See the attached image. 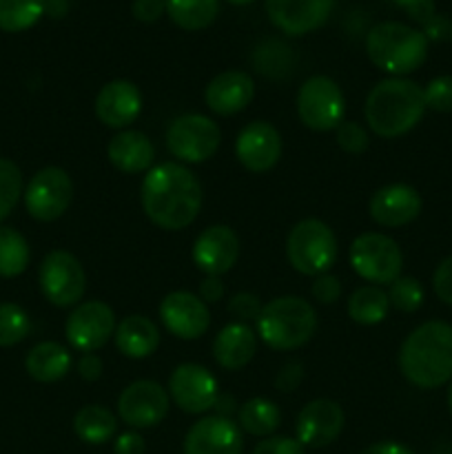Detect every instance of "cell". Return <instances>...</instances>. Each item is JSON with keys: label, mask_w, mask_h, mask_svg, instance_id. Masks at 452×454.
<instances>
[{"label": "cell", "mask_w": 452, "mask_h": 454, "mask_svg": "<svg viewBox=\"0 0 452 454\" xmlns=\"http://www.w3.org/2000/svg\"><path fill=\"white\" fill-rule=\"evenodd\" d=\"M202 200V184L184 164H158L142 182V208L162 231H182L193 224Z\"/></svg>", "instance_id": "obj_1"}, {"label": "cell", "mask_w": 452, "mask_h": 454, "mask_svg": "<svg viewBox=\"0 0 452 454\" xmlns=\"http://www.w3.org/2000/svg\"><path fill=\"white\" fill-rule=\"evenodd\" d=\"M399 371L421 390H434L452 380V326L441 319L417 326L399 348Z\"/></svg>", "instance_id": "obj_2"}, {"label": "cell", "mask_w": 452, "mask_h": 454, "mask_svg": "<svg viewBox=\"0 0 452 454\" xmlns=\"http://www.w3.org/2000/svg\"><path fill=\"white\" fill-rule=\"evenodd\" d=\"M425 114L424 89L406 78L381 80L368 93L363 115L375 136L399 137L415 129Z\"/></svg>", "instance_id": "obj_3"}, {"label": "cell", "mask_w": 452, "mask_h": 454, "mask_svg": "<svg viewBox=\"0 0 452 454\" xmlns=\"http://www.w3.org/2000/svg\"><path fill=\"white\" fill-rule=\"evenodd\" d=\"M366 53L377 69L399 78L424 65L428 58V38L424 31L403 22H379L368 31Z\"/></svg>", "instance_id": "obj_4"}, {"label": "cell", "mask_w": 452, "mask_h": 454, "mask_svg": "<svg viewBox=\"0 0 452 454\" xmlns=\"http://www.w3.org/2000/svg\"><path fill=\"white\" fill-rule=\"evenodd\" d=\"M317 331V315L310 301L295 295L275 297L257 317V335L273 350H295Z\"/></svg>", "instance_id": "obj_5"}, {"label": "cell", "mask_w": 452, "mask_h": 454, "mask_svg": "<svg viewBox=\"0 0 452 454\" xmlns=\"http://www.w3.org/2000/svg\"><path fill=\"white\" fill-rule=\"evenodd\" d=\"M286 255L292 269L301 275H323L337 260L335 233L331 226L315 217L297 222L288 233Z\"/></svg>", "instance_id": "obj_6"}, {"label": "cell", "mask_w": 452, "mask_h": 454, "mask_svg": "<svg viewBox=\"0 0 452 454\" xmlns=\"http://www.w3.org/2000/svg\"><path fill=\"white\" fill-rule=\"evenodd\" d=\"M350 266L366 282L381 286L401 278L403 253L393 238L384 233H362L350 247Z\"/></svg>", "instance_id": "obj_7"}, {"label": "cell", "mask_w": 452, "mask_h": 454, "mask_svg": "<svg viewBox=\"0 0 452 454\" xmlns=\"http://www.w3.org/2000/svg\"><path fill=\"white\" fill-rule=\"evenodd\" d=\"M346 100L339 84L328 75H313L297 93V115L310 131H332L344 122Z\"/></svg>", "instance_id": "obj_8"}, {"label": "cell", "mask_w": 452, "mask_h": 454, "mask_svg": "<svg viewBox=\"0 0 452 454\" xmlns=\"http://www.w3.org/2000/svg\"><path fill=\"white\" fill-rule=\"evenodd\" d=\"M38 279L43 295L58 309L75 306L87 291V273L69 251H51L44 255Z\"/></svg>", "instance_id": "obj_9"}, {"label": "cell", "mask_w": 452, "mask_h": 454, "mask_svg": "<svg viewBox=\"0 0 452 454\" xmlns=\"http://www.w3.org/2000/svg\"><path fill=\"white\" fill-rule=\"evenodd\" d=\"M222 131L211 118L199 114L180 115L167 131V146L177 160L189 164L207 162L220 149Z\"/></svg>", "instance_id": "obj_10"}, {"label": "cell", "mask_w": 452, "mask_h": 454, "mask_svg": "<svg viewBox=\"0 0 452 454\" xmlns=\"http://www.w3.org/2000/svg\"><path fill=\"white\" fill-rule=\"evenodd\" d=\"M25 207L34 220L53 222L65 215L74 198V182L60 167H44L25 189Z\"/></svg>", "instance_id": "obj_11"}, {"label": "cell", "mask_w": 452, "mask_h": 454, "mask_svg": "<svg viewBox=\"0 0 452 454\" xmlns=\"http://www.w3.org/2000/svg\"><path fill=\"white\" fill-rule=\"evenodd\" d=\"M115 313L105 301H82L71 310L65 324V335L71 348L80 353H96L113 337Z\"/></svg>", "instance_id": "obj_12"}, {"label": "cell", "mask_w": 452, "mask_h": 454, "mask_svg": "<svg viewBox=\"0 0 452 454\" xmlns=\"http://www.w3.org/2000/svg\"><path fill=\"white\" fill-rule=\"evenodd\" d=\"M171 397L167 390L151 380L129 384L118 397V415L131 428H153L167 417Z\"/></svg>", "instance_id": "obj_13"}, {"label": "cell", "mask_w": 452, "mask_h": 454, "mask_svg": "<svg viewBox=\"0 0 452 454\" xmlns=\"http://www.w3.org/2000/svg\"><path fill=\"white\" fill-rule=\"evenodd\" d=\"M217 395L215 377L199 364H180L168 377V397L189 415H202L215 408Z\"/></svg>", "instance_id": "obj_14"}, {"label": "cell", "mask_w": 452, "mask_h": 454, "mask_svg": "<svg viewBox=\"0 0 452 454\" xmlns=\"http://www.w3.org/2000/svg\"><path fill=\"white\" fill-rule=\"evenodd\" d=\"M160 319L180 340H199L211 326L208 304L189 291L168 293L160 304Z\"/></svg>", "instance_id": "obj_15"}, {"label": "cell", "mask_w": 452, "mask_h": 454, "mask_svg": "<svg viewBox=\"0 0 452 454\" xmlns=\"http://www.w3.org/2000/svg\"><path fill=\"white\" fill-rule=\"evenodd\" d=\"M242 428L230 417H202L184 437V454H242Z\"/></svg>", "instance_id": "obj_16"}, {"label": "cell", "mask_w": 452, "mask_h": 454, "mask_svg": "<svg viewBox=\"0 0 452 454\" xmlns=\"http://www.w3.org/2000/svg\"><path fill=\"white\" fill-rule=\"evenodd\" d=\"M239 164L251 173H266L282 158V136L270 122L246 124L235 142Z\"/></svg>", "instance_id": "obj_17"}, {"label": "cell", "mask_w": 452, "mask_h": 454, "mask_svg": "<svg viewBox=\"0 0 452 454\" xmlns=\"http://www.w3.org/2000/svg\"><path fill=\"white\" fill-rule=\"evenodd\" d=\"M344 424L346 417L339 403L331 399H315L306 403L297 415V442L304 448L331 446L341 434Z\"/></svg>", "instance_id": "obj_18"}, {"label": "cell", "mask_w": 452, "mask_h": 454, "mask_svg": "<svg viewBox=\"0 0 452 454\" xmlns=\"http://www.w3.org/2000/svg\"><path fill=\"white\" fill-rule=\"evenodd\" d=\"M335 0H266V13L288 35H304L326 25Z\"/></svg>", "instance_id": "obj_19"}, {"label": "cell", "mask_w": 452, "mask_h": 454, "mask_svg": "<svg viewBox=\"0 0 452 454\" xmlns=\"http://www.w3.org/2000/svg\"><path fill=\"white\" fill-rule=\"evenodd\" d=\"M193 262L202 273L220 275L229 273L239 260V238L233 229L215 224L204 229L193 244Z\"/></svg>", "instance_id": "obj_20"}, {"label": "cell", "mask_w": 452, "mask_h": 454, "mask_svg": "<svg viewBox=\"0 0 452 454\" xmlns=\"http://www.w3.org/2000/svg\"><path fill=\"white\" fill-rule=\"evenodd\" d=\"M424 202L415 186L410 184H388L375 191V195L368 202V213L372 220L386 229H399L419 217Z\"/></svg>", "instance_id": "obj_21"}, {"label": "cell", "mask_w": 452, "mask_h": 454, "mask_svg": "<svg viewBox=\"0 0 452 454\" xmlns=\"http://www.w3.org/2000/svg\"><path fill=\"white\" fill-rule=\"evenodd\" d=\"M142 111V93L129 80H113L96 96V118L111 129H124L136 122Z\"/></svg>", "instance_id": "obj_22"}, {"label": "cell", "mask_w": 452, "mask_h": 454, "mask_svg": "<svg viewBox=\"0 0 452 454\" xmlns=\"http://www.w3.org/2000/svg\"><path fill=\"white\" fill-rule=\"evenodd\" d=\"M255 98V82L244 71H222L204 91V102L217 115H235L246 109Z\"/></svg>", "instance_id": "obj_23"}, {"label": "cell", "mask_w": 452, "mask_h": 454, "mask_svg": "<svg viewBox=\"0 0 452 454\" xmlns=\"http://www.w3.org/2000/svg\"><path fill=\"white\" fill-rule=\"evenodd\" d=\"M257 353V335L242 322L229 324L213 340V357L224 371H239Z\"/></svg>", "instance_id": "obj_24"}, {"label": "cell", "mask_w": 452, "mask_h": 454, "mask_svg": "<svg viewBox=\"0 0 452 454\" xmlns=\"http://www.w3.org/2000/svg\"><path fill=\"white\" fill-rule=\"evenodd\" d=\"M109 153L111 164L122 173H142L151 171L155 160V146L149 140V136L142 131H120L111 137L109 142Z\"/></svg>", "instance_id": "obj_25"}, {"label": "cell", "mask_w": 452, "mask_h": 454, "mask_svg": "<svg viewBox=\"0 0 452 454\" xmlns=\"http://www.w3.org/2000/svg\"><path fill=\"white\" fill-rule=\"evenodd\" d=\"M115 346L129 359H144L160 346V331L153 319L144 315H129L115 326Z\"/></svg>", "instance_id": "obj_26"}, {"label": "cell", "mask_w": 452, "mask_h": 454, "mask_svg": "<svg viewBox=\"0 0 452 454\" xmlns=\"http://www.w3.org/2000/svg\"><path fill=\"white\" fill-rule=\"evenodd\" d=\"M25 368L31 380L53 384L71 371V355L58 341H40L27 353Z\"/></svg>", "instance_id": "obj_27"}, {"label": "cell", "mask_w": 452, "mask_h": 454, "mask_svg": "<svg viewBox=\"0 0 452 454\" xmlns=\"http://www.w3.org/2000/svg\"><path fill=\"white\" fill-rule=\"evenodd\" d=\"M74 433L78 434L80 442L100 446V443L111 442L118 433V417L105 406H84L75 412L74 417Z\"/></svg>", "instance_id": "obj_28"}, {"label": "cell", "mask_w": 452, "mask_h": 454, "mask_svg": "<svg viewBox=\"0 0 452 454\" xmlns=\"http://www.w3.org/2000/svg\"><path fill=\"white\" fill-rule=\"evenodd\" d=\"M282 424V412L270 399H248L238 412V426L253 437H269Z\"/></svg>", "instance_id": "obj_29"}, {"label": "cell", "mask_w": 452, "mask_h": 454, "mask_svg": "<svg viewBox=\"0 0 452 454\" xmlns=\"http://www.w3.org/2000/svg\"><path fill=\"white\" fill-rule=\"evenodd\" d=\"M164 4L168 18L186 31L207 29L220 12V0H164Z\"/></svg>", "instance_id": "obj_30"}, {"label": "cell", "mask_w": 452, "mask_h": 454, "mask_svg": "<svg viewBox=\"0 0 452 454\" xmlns=\"http://www.w3.org/2000/svg\"><path fill=\"white\" fill-rule=\"evenodd\" d=\"M390 300L388 293L381 291L379 286H362L350 295L348 315L353 322L362 326H375L388 317Z\"/></svg>", "instance_id": "obj_31"}, {"label": "cell", "mask_w": 452, "mask_h": 454, "mask_svg": "<svg viewBox=\"0 0 452 454\" xmlns=\"http://www.w3.org/2000/svg\"><path fill=\"white\" fill-rule=\"evenodd\" d=\"M31 260L29 242L20 231L0 226V278H18L27 270Z\"/></svg>", "instance_id": "obj_32"}, {"label": "cell", "mask_w": 452, "mask_h": 454, "mask_svg": "<svg viewBox=\"0 0 452 454\" xmlns=\"http://www.w3.org/2000/svg\"><path fill=\"white\" fill-rule=\"evenodd\" d=\"M47 0H0V29L18 34L34 27L44 13Z\"/></svg>", "instance_id": "obj_33"}, {"label": "cell", "mask_w": 452, "mask_h": 454, "mask_svg": "<svg viewBox=\"0 0 452 454\" xmlns=\"http://www.w3.org/2000/svg\"><path fill=\"white\" fill-rule=\"evenodd\" d=\"M31 333V319L22 306L3 301L0 304V348L20 344Z\"/></svg>", "instance_id": "obj_34"}, {"label": "cell", "mask_w": 452, "mask_h": 454, "mask_svg": "<svg viewBox=\"0 0 452 454\" xmlns=\"http://www.w3.org/2000/svg\"><path fill=\"white\" fill-rule=\"evenodd\" d=\"M22 191V173L12 160L0 158V222L7 220L16 208Z\"/></svg>", "instance_id": "obj_35"}, {"label": "cell", "mask_w": 452, "mask_h": 454, "mask_svg": "<svg viewBox=\"0 0 452 454\" xmlns=\"http://www.w3.org/2000/svg\"><path fill=\"white\" fill-rule=\"evenodd\" d=\"M424 286L415 278H397L390 284L388 300L390 306H394L401 313H415L424 304Z\"/></svg>", "instance_id": "obj_36"}, {"label": "cell", "mask_w": 452, "mask_h": 454, "mask_svg": "<svg viewBox=\"0 0 452 454\" xmlns=\"http://www.w3.org/2000/svg\"><path fill=\"white\" fill-rule=\"evenodd\" d=\"M337 145L350 155H362L363 151H368L370 146V140H368V131L359 122H353V120H344L339 127L335 129Z\"/></svg>", "instance_id": "obj_37"}, {"label": "cell", "mask_w": 452, "mask_h": 454, "mask_svg": "<svg viewBox=\"0 0 452 454\" xmlns=\"http://www.w3.org/2000/svg\"><path fill=\"white\" fill-rule=\"evenodd\" d=\"M425 109L448 114L452 111V75H439L430 80L428 87L424 89Z\"/></svg>", "instance_id": "obj_38"}, {"label": "cell", "mask_w": 452, "mask_h": 454, "mask_svg": "<svg viewBox=\"0 0 452 454\" xmlns=\"http://www.w3.org/2000/svg\"><path fill=\"white\" fill-rule=\"evenodd\" d=\"M261 309H264V306H261L260 297H257L255 293L244 291V293H238V295H233L229 300V313L242 324L244 322H253V319L257 322Z\"/></svg>", "instance_id": "obj_39"}, {"label": "cell", "mask_w": 452, "mask_h": 454, "mask_svg": "<svg viewBox=\"0 0 452 454\" xmlns=\"http://www.w3.org/2000/svg\"><path fill=\"white\" fill-rule=\"evenodd\" d=\"M310 293H313V297L319 304H335L341 297V282L335 275H317L313 286H310Z\"/></svg>", "instance_id": "obj_40"}, {"label": "cell", "mask_w": 452, "mask_h": 454, "mask_svg": "<svg viewBox=\"0 0 452 454\" xmlns=\"http://www.w3.org/2000/svg\"><path fill=\"white\" fill-rule=\"evenodd\" d=\"M251 454H306L304 446L291 437H269L255 446Z\"/></svg>", "instance_id": "obj_41"}, {"label": "cell", "mask_w": 452, "mask_h": 454, "mask_svg": "<svg viewBox=\"0 0 452 454\" xmlns=\"http://www.w3.org/2000/svg\"><path fill=\"white\" fill-rule=\"evenodd\" d=\"M433 288L443 304L452 306V255L446 257L434 270Z\"/></svg>", "instance_id": "obj_42"}, {"label": "cell", "mask_w": 452, "mask_h": 454, "mask_svg": "<svg viewBox=\"0 0 452 454\" xmlns=\"http://www.w3.org/2000/svg\"><path fill=\"white\" fill-rule=\"evenodd\" d=\"M301 380H304V366H301L300 362H288L284 364L279 375L275 377V386H277V390H282V393H292V390L301 384Z\"/></svg>", "instance_id": "obj_43"}, {"label": "cell", "mask_w": 452, "mask_h": 454, "mask_svg": "<svg viewBox=\"0 0 452 454\" xmlns=\"http://www.w3.org/2000/svg\"><path fill=\"white\" fill-rule=\"evenodd\" d=\"M131 12L140 22H155L167 12V4L164 0H133Z\"/></svg>", "instance_id": "obj_44"}, {"label": "cell", "mask_w": 452, "mask_h": 454, "mask_svg": "<svg viewBox=\"0 0 452 454\" xmlns=\"http://www.w3.org/2000/svg\"><path fill=\"white\" fill-rule=\"evenodd\" d=\"M224 282H222L220 278H215V275H207V279L199 284V300H202L204 304H215V301H220L222 297H224Z\"/></svg>", "instance_id": "obj_45"}, {"label": "cell", "mask_w": 452, "mask_h": 454, "mask_svg": "<svg viewBox=\"0 0 452 454\" xmlns=\"http://www.w3.org/2000/svg\"><path fill=\"white\" fill-rule=\"evenodd\" d=\"M144 439L137 433H122L113 443L115 454H144Z\"/></svg>", "instance_id": "obj_46"}, {"label": "cell", "mask_w": 452, "mask_h": 454, "mask_svg": "<svg viewBox=\"0 0 452 454\" xmlns=\"http://www.w3.org/2000/svg\"><path fill=\"white\" fill-rule=\"evenodd\" d=\"M78 375L84 381H97L102 377V359L93 353H84L78 362Z\"/></svg>", "instance_id": "obj_47"}, {"label": "cell", "mask_w": 452, "mask_h": 454, "mask_svg": "<svg viewBox=\"0 0 452 454\" xmlns=\"http://www.w3.org/2000/svg\"><path fill=\"white\" fill-rule=\"evenodd\" d=\"M359 454H415L410 448H406L403 443L397 442H379V443H372V446L363 448Z\"/></svg>", "instance_id": "obj_48"}, {"label": "cell", "mask_w": 452, "mask_h": 454, "mask_svg": "<svg viewBox=\"0 0 452 454\" xmlns=\"http://www.w3.org/2000/svg\"><path fill=\"white\" fill-rule=\"evenodd\" d=\"M215 411H217V415H222V417H229L230 412L235 411V399L230 397V395H217Z\"/></svg>", "instance_id": "obj_49"}, {"label": "cell", "mask_w": 452, "mask_h": 454, "mask_svg": "<svg viewBox=\"0 0 452 454\" xmlns=\"http://www.w3.org/2000/svg\"><path fill=\"white\" fill-rule=\"evenodd\" d=\"M226 3L238 4V7H242V4H251V3H255V0H226Z\"/></svg>", "instance_id": "obj_50"}, {"label": "cell", "mask_w": 452, "mask_h": 454, "mask_svg": "<svg viewBox=\"0 0 452 454\" xmlns=\"http://www.w3.org/2000/svg\"><path fill=\"white\" fill-rule=\"evenodd\" d=\"M448 408H450V415H452V384L448 388Z\"/></svg>", "instance_id": "obj_51"}, {"label": "cell", "mask_w": 452, "mask_h": 454, "mask_svg": "<svg viewBox=\"0 0 452 454\" xmlns=\"http://www.w3.org/2000/svg\"><path fill=\"white\" fill-rule=\"evenodd\" d=\"M450 38H452V25H450Z\"/></svg>", "instance_id": "obj_52"}]
</instances>
